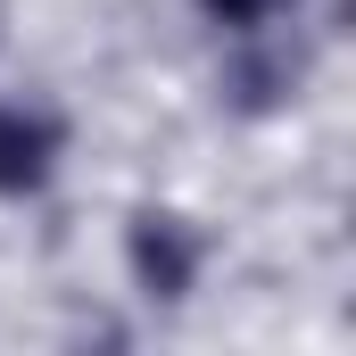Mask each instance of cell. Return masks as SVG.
<instances>
[{
  "instance_id": "1",
  "label": "cell",
  "mask_w": 356,
  "mask_h": 356,
  "mask_svg": "<svg viewBox=\"0 0 356 356\" xmlns=\"http://www.w3.org/2000/svg\"><path fill=\"white\" fill-rule=\"evenodd\" d=\"M124 257H133V282H141V298H158V307H175L191 298V282H199V232L182 224V216H158V207H141L133 224H124Z\"/></svg>"
},
{
  "instance_id": "4",
  "label": "cell",
  "mask_w": 356,
  "mask_h": 356,
  "mask_svg": "<svg viewBox=\"0 0 356 356\" xmlns=\"http://www.w3.org/2000/svg\"><path fill=\"white\" fill-rule=\"evenodd\" d=\"M199 8H207L216 25H232V33H266V25L290 8V0H199Z\"/></svg>"
},
{
  "instance_id": "5",
  "label": "cell",
  "mask_w": 356,
  "mask_h": 356,
  "mask_svg": "<svg viewBox=\"0 0 356 356\" xmlns=\"http://www.w3.org/2000/svg\"><path fill=\"white\" fill-rule=\"evenodd\" d=\"M0 25H8V8H0Z\"/></svg>"
},
{
  "instance_id": "3",
  "label": "cell",
  "mask_w": 356,
  "mask_h": 356,
  "mask_svg": "<svg viewBox=\"0 0 356 356\" xmlns=\"http://www.w3.org/2000/svg\"><path fill=\"white\" fill-rule=\"evenodd\" d=\"M290 83H298V50H290V58H273V50H266V58H241V67L224 75V91H232L241 108H273Z\"/></svg>"
},
{
  "instance_id": "2",
  "label": "cell",
  "mask_w": 356,
  "mask_h": 356,
  "mask_svg": "<svg viewBox=\"0 0 356 356\" xmlns=\"http://www.w3.org/2000/svg\"><path fill=\"white\" fill-rule=\"evenodd\" d=\"M50 158H58V116L42 108H0V199H25L50 182Z\"/></svg>"
}]
</instances>
